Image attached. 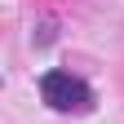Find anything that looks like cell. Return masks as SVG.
<instances>
[{
	"mask_svg": "<svg viewBox=\"0 0 124 124\" xmlns=\"http://www.w3.org/2000/svg\"><path fill=\"white\" fill-rule=\"evenodd\" d=\"M40 93L53 111H89L93 106V93L84 80H75L71 71H44L40 75Z\"/></svg>",
	"mask_w": 124,
	"mask_h": 124,
	"instance_id": "obj_1",
	"label": "cell"
}]
</instances>
